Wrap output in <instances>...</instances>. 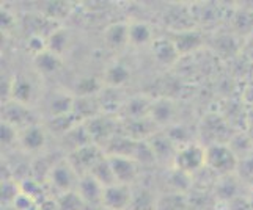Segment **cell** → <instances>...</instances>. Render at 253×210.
I'll use <instances>...</instances> for the list:
<instances>
[{"label": "cell", "instance_id": "1", "mask_svg": "<svg viewBox=\"0 0 253 210\" xmlns=\"http://www.w3.org/2000/svg\"><path fill=\"white\" fill-rule=\"evenodd\" d=\"M239 157L230 146L223 143H214L206 146V168L211 170L215 176L225 177L236 173Z\"/></svg>", "mask_w": 253, "mask_h": 210}, {"label": "cell", "instance_id": "2", "mask_svg": "<svg viewBox=\"0 0 253 210\" xmlns=\"http://www.w3.org/2000/svg\"><path fill=\"white\" fill-rule=\"evenodd\" d=\"M174 170L194 176L206 166V147L200 144H184L176 151L173 159Z\"/></svg>", "mask_w": 253, "mask_h": 210}, {"label": "cell", "instance_id": "3", "mask_svg": "<svg viewBox=\"0 0 253 210\" xmlns=\"http://www.w3.org/2000/svg\"><path fill=\"white\" fill-rule=\"evenodd\" d=\"M132 201V188L125 183H112L104 188L101 206L109 210H129Z\"/></svg>", "mask_w": 253, "mask_h": 210}, {"label": "cell", "instance_id": "4", "mask_svg": "<svg viewBox=\"0 0 253 210\" xmlns=\"http://www.w3.org/2000/svg\"><path fill=\"white\" fill-rule=\"evenodd\" d=\"M102 151L99 149V144H86V146H82L79 149H76L73 152V159H71V166L76 170L82 173V176L85 174H88L91 171L93 166L98 163L101 159H104Z\"/></svg>", "mask_w": 253, "mask_h": 210}, {"label": "cell", "instance_id": "5", "mask_svg": "<svg viewBox=\"0 0 253 210\" xmlns=\"http://www.w3.org/2000/svg\"><path fill=\"white\" fill-rule=\"evenodd\" d=\"M107 157H109V162H110L117 183L129 185L130 182L135 180L138 170H137V162L134 159L123 157V155H107Z\"/></svg>", "mask_w": 253, "mask_h": 210}, {"label": "cell", "instance_id": "6", "mask_svg": "<svg viewBox=\"0 0 253 210\" xmlns=\"http://www.w3.org/2000/svg\"><path fill=\"white\" fill-rule=\"evenodd\" d=\"M104 187L90 174H85L79 180V196L84 203L88 204H99L102 203Z\"/></svg>", "mask_w": 253, "mask_h": 210}, {"label": "cell", "instance_id": "7", "mask_svg": "<svg viewBox=\"0 0 253 210\" xmlns=\"http://www.w3.org/2000/svg\"><path fill=\"white\" fill-rule=\"evenodd\" d=\"M19 141L27 151H38L46 143V132L41 126L32 124L24 129V132L19 135Z\"/></svg>", "mask_w": 253, "mask_h": 210}, {"label": "cell", "instance_id": "8", "mask_svg": "<svg viewBox=\"0 0 253 210\" xmlns=\"http://www.w3.org/2000/svg\"><path fill=\"white\" fill-rule=\"evenodd\" d=\"M86 132H88L91 141L99 143V141H106L109 143L113 138V129H112V122L109 119H101V118H91L88 122V127H86Z\"/></svg>", "mask_w": 253, "mask_h": 210}, {"label": "cell", "instance_id": "9", "mask_svg": "<svg viewBox=\"0 0 253 210\" xmlns=\"http://www.w3.org/2000/svg\"><path fill=\"white\" fill-rule=\"evenodd\" d=\"M153 54L162 65H171L179 58V52L170 39H156L153 42Z\"/></svg>", "mask_w": 253, "mask_h": 210}, {"label": "cell", "instance_id": "10", "mask_svg": "<svg viewBox=\"0 0 253 210\" xmlns=\"http://www.w3.org/2000/svg\"><path fill=\"white\" fill-rule=\"evenodd\" d=\"M106 41L113 49L123 47L129 42V25L126 24H112L106 30Z\"/></svg>", "mask_w": 253, "mask_h": 210}, {"label": "cell", "instance_id": "11", "mask_svg": "<svg viewBox=\"0 0 253 210\" xmlns=\"http://www.w3.org/2000/svg\"><path fill=\"white\" fill-rule=\"evenodd\" d=\"M88 174L98 180L104 188L112 185V183H117L115 176H113V171H112V166H110V162H109V157H104V159H101L98 163L93 166Z\"/></svg>", "mask_w": 253, "mask_h": 210}, {"label": "cell", "instance_id": "12", "mask_svg": "<svg viewBox=\"0 0 253 210\" xmlns=\"http://www.w3.org/2000/svg\"><path fill=\"white\" fill-rule=\"evenodd\" d=\"M158 201L154 199L151 191L146 188L132 190V201H130L129 210H156Z\"/></svg>", "mask_w": 253, "mask_h": 210}, {"label": "cell", "instance_id": "13", "mask_svg": "<svg viewBox=\"0 0 253 210\" xmlns=\"http://www.w3.org/2000/svg\"><path fill=\"white\" fill-rule=\"evenodd\" d=\"M74 168L71 166V163H60L57 165L54 170H52V180L54 183L62 190H69L73 183V177H74Z\"/></svg>", "mask_w": 253, "mask_h": 210}, {"label": "cell", "instance_id": "14", "mask_svg": "<svg viewBox=\"0 0 253 210\" xmlns=\"http://www.w3.org/2000/svg\"><path fill=\"white\" fill-rule=\"evenodd\" d=\"M173 42H174V46H176L179 55H184L202 46V36H200L198 33L186 32V33H179Z\"/></svg>", "mask_w": 253, "mask_h": 210}, {"label": "cell", "instance_id": "15", "mask_svg": "<svg viewBox=\"0 0 253 210\" xmlns=\"http://www.w3.org/2000/svg\"><path fill=\"white\" fill-rule=\"evenodd\" d=\"M73 110H74V98H71V96L58 94L50 102V113L54 118L71 115Z\"/></svg>", "mask_w": 253, "mask_h": 210}, {"label": "cell", "instance_id": "16", "mask_svg": "<svg viewBox=\"0 0 253 210\" xmlns=\"http://www.w3.org/2000/svg\"><path fill=\"white\" fill-rule=\"evenodd\" d=\"M151 39V29L145 22H134L129 25V42L134 46H142L150 42Z\"/></svg>", "mask_w": 253, "mask_h": 210}, {"label": "cell", "instance_id": "17", "mask_svg": "<svg viewBox=\"0 0 253 210\" xmlns=\"http://www.w3.org/2000/svg\"><path fill=\"white\" fill-rule=\"evenodd\" d=\"M129 77H130V74L127 71V68L117 63V65H112L110 68H107L106 82H107V85L112 86V88H117V86L125 85L129 80Z\"/></svg>", "mask_w": 253, "mask_h": 210}, {"label": "cell", "instance_id": "18", "mask_svg": "<svg viewBox=\"0 0 253 210\" xmlns=\"http://www.w3.org/2000/svg\"><path fill=\"white\" fill-rule=\"evenodd\" d=\"M5 118L3 121L5 122H10L11 126H17L21 124V122H24V119L27 118L29 111L27 108H25V105L19 104V102H13V104H6L5 105Z\"/></svg>", "mask_w": 253, "mask_h": 210}, {"label": "cell", "instance_id": "19", "mask_svg": "<svg viewBox=\"0 0 253 210\" xmlns=\"http://www.w3.org/2000/svg\"><path fill=\"white\" fill-rule=\"evenodd\" d=\"M150 115L153 118L154 122H167L171 115H173V107H171V102L170 101H165V99H161V101H156L151 104V110H150Z\"/></svg>", "mask_w": 253, "mask_h": 210}, {"label": "cell", "instance_id": "20", "mask_svg": "<svg viewBox=\"0 0 253 210\" xmlns=\"http://www.w3.org/2000/svg\"><path fill=\"white\" fill-rule=\"evenodd\" d=\"M10 93L13 94L14 102H19V104L24 105L27 101H30L32 85H30V82L25 80V78H19V77H17L16 80L11 83V86H10Z\"/></svg>", "mask_w": 253, "mask_h": 210}, {"label": "cell", "instance_id": "21", "mask_svg": "<svg viewBox=\"0 0 253 210\" xmlns=\"http://www.w3.org/2000/svg\"><path fill=\"white\" fill-rule=\"evenodd\" d=\"M189 206L186 203V198L181 196V193H171L161 199H158L156 210H187Z\"/></svg>", "mask_w": 253, "mask_h": 210}, {"label": "cell", "instance_id": "22", "mask_svg": "<svg viewBox=\"0 0 253 210\" xmlns=\"http://www.w3.org/2000/svg\"><path fill=\"white\" fill-rule=\"evenodd\" d=\"M35 65H37L42 72H54L60 66V60L58 55L54 54V52L46 50L42 54L35 57Z\"/></svg>", "mask_w": 253, "mask_h": 210}, {"label": "cell", "instance_id": "23", "mask_svg": "<svg viewBox=\"0 0 253 210\" xmlns=\"http://www.w3.org/2000/svg\"><path fill=\"white\" fill-rule=\"evenodd\" d=\"M236 176L241 182L253 185V155L239 157V163L236 168Z\"/></svg>", "mask_w": 253, "mask_h": 210}, {"label": "cell", "instance_id": "24", "mask_svg": "<svg viewBox=\"0 0 253 210\" xmlns=\"http://www.w3.org/2000/svg\"><path fill=\"white\" fill-rule=\"evenodd\" d=\"M82 203H84V201H82V198L79 195L68 191V193H65V196L60 199L58 210H81Z\"/></svg>", "mask_w": 253, "mask_h": 210}, {"label": "cell", "instance_id": "25", "mask_svg": "<svg viewBox=\"0 0 253 210\" xmlns=\"http://www.w3.org/2000/svg\"><path fill=\"white\" fill-rule=\"evenodd\" d=\"M99 91V85L96 82V78H84L77 83V93L82 98H90L91 94Z\"/></svg>", "mask_w": 253, "mask_h": 210}, {"label": "cell", "instance_id": "26", "mask_svg": "<svg viewBox=\"0 0 253 210\" xmlns=\"http://www.w3.org/2000/svg\"><path fill=\"white\" fill-rule=\"evenodd\" d=\"M66 41H68V35L63 32V30H60L57 33H54L50 36V41H49V50L50 52H54V54H60V52L63 50L65 44H66Z\"/></svg>", "mask_w": 253, "mask_h": 210}, {"label": "cell", "instance_id": "27", "mask_svg": "<svg viewBox=\"0 0 253 210\" xmlns=\"http://www.w3.org/2000/svg\"><path fill=\"white\" fill-rule=\"evenodd\" d=\"M17 138V129L11 126L10 122H2V143L3 144H11Z\"/></svg>", "mask_w": 253, "mask_h": 210}, {"label": "cell", "instance_id": "28", "mask_svg": "<svg viewBox=\"0 0 253 210\" xmlns=\"http://www.w3.org/2000/svg\"><path fill=\"white\" fill-rule=\"evenodd\" d=\"M99 210H109V209H106V207H102V206H101V209H99Z\"/></svg>", "mask_w": 253, "mask_h": 210}]
</instances>
